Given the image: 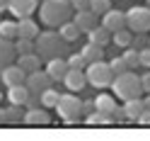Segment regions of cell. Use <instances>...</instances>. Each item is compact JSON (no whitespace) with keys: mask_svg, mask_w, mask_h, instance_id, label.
Wrapping results in <instances>:
<instances>
[{"mask_svg":"<svg viewBox=\"0 0 150 141\" xmlns=\"http://www.w3.org/2000/svg\"><path fill=\"white\" fill-rule=\"evenodd\" d=\"M80 107H82V100L75 97V92H65V95L58 97V105H56V115H58L65 124H75L80 117Z\"/></svg>","mask_w":150,"mask_h":141,"instance_id":"cell-5","label":"cell"},{"mask_svg":"<svg viewBox=\"0 0 150 141\" xmlns=\"http://www.w3.org/2000/svg\"><path fill=\"white\" fill-rule=\"evenodd\" d=\"M97 107H95V100H85V102H82V107H80V115H92V112H95Z\"/></svg>","mask_w":150,"mask_h":141,"instance_id":"cell-34","label":"cell"},{"mask_svg":"<svg viewBox=\"0 0 150 141\" xmlns=\"http://www.w3.org/2000/svg\"><path fill=\"white\" fill-rule=\"evenodd\" d=\"M36 34H39V27L32 17H22V20H17V37H27V39H36Z\"/></svg>","mask_w":150,"mask_h":141,"instance_id":"cell-18","label":"cell"},{"mask_svg":"<svg viewBox=\"0 0 150 141\" xmlns=\"http://www.w3.org/2000/svg\"><path fill=\"white\" fill-rule=\"evenodd\" d=\"M36 3H39V0H7V10L12 15H17V20H22V17H32L34 15Z\"/></svg>","mask_w":150,"mask_h":141,"instance_id":"cell-8","label":"cell"},{"mask_svg":"<svg viewBox=\"0 0 150 141\" xmlns=\"http://www.w3.org/2000/svg\"><path fill=\"white\" fill-rule=\"evenodd\" d=\"M65 61H68V68H78V71H85L87 68V61H85V56H82V51L80 54H70Z\"/></svg>","mask_w":150,"mask_h":141,"instance_id":"cell-30","label":"cell"},{"mask_svg":"<svg viewBox=\"0 0 150 141\" xmlns=\"http://www.w3.org/2000/svg\"><path fill=\"white\" fill-rule=\"evenodd\" d=\"M145 110L143 105V97H131V100H124V117L128 122H138L140 112Z\"/></svg>","mask_w":150,"mask_h":141,"instance_id":"cell-15","label":"cell"},{"mask_svg":"<svg viewBox=\"0 0 150 141\" xmlns=\"http://www.w3.org/2000/svg\"><path fill=\"white\" fill-rule=\"evenodd\" d=\"M82 56H85V61H87V63L102 61V59H104V46H99V44H92V42H87L85 46H82Z\"/></svg>","mask_w":150,"mask_h":141,"instance_id":"cell-23","label":"cell"},{"mask_svg":"<svg viewBox=\"0 0 150 141\" xmlns=\"http://www.w3.org/2000/svg\"><path fill=\"white\" fill-rule=\"evenodd\" d=\"M138 56H140V68H150V46L138 49Z\"/></svg>","mask_w":150,"mask_h":141,"instance_id":"cell-33","label":"cell"},{"mask_svg":"<svg viewBox=\"0 0 150 141\" xmlns=\"http://www.w3.org/2000/svg\"><path fill=\"white\" fill-rule=\"evenodd\" d=\"M140 85H143V92H150V68H148V73L140 76Z\"/></svg>","mask_w":150,"mask_h":141,"instance_id":"cell-36","label":"cell"},{"mask_svg":"<svg viewBox=\"0 0 150 141\" xmlns=\"http://www.w3.org/2000/svg\"><path fill=\"white\" fill-rule=\"evenodd\" d=\"M27 97H29V88H27L24 83H20V85H12V88H7V100H10L12 105H22V107H24Z\"/></svg>","mask_w":150,"mask_h":141,"instance_id":"cell-21","label":"cell"},{"mask_svg":"<svg viewBox=\"0 0 150 141\" xmlns=\"http://www.w3.org/2000/svg\"><path fill=\"white\" fill-rule=\"evenodd\" d=\"M109 66H111V71H114V76H119V73L128 71V66H126V61H124V56H116V59H111Z\"/></svg>","mask_w":150,"mask_h":141,"instance_id":"cell-32","label":"cell"},{"mask_svg":"<svg viewBox=\"0 0 150 141\" xmlns=\"http://www.w3.org/2000/svg\"><path fill=\"white\" fill-rule=\"evenodd\" d=\"M70 7H73V12L87 10V7H90V0H70Z\"/></svg>","mask_w":150,"mask_h":141,"instance_id":"cell-35","label":"cell"},{"mask_svg":"<svg viewBox=\"0 0 150 141\" xmlns=\"http://www.w3.org/2000/svg\"><path fill=\"white\" fill-rule=\"evenodd\" d=\"M126 27L133 34L138 32H150V7H131L126 12Z\"/></svg>","mask_w":150,"mask_h":141,"instance_id":"cell-6","label":"cell"},{"mask_svg":"<svg viewBox=\"0 0 150 141\" xmlns=\"http://www.w3.org/2000/svg\"><path fill=\"white\" fill-rule=\"evenodd\" d=\"M143 105H145V110H150V92H145V97H143Z\"/></svg>","mask_w":150,"mask_h":141,"instance_id":"cell-38","label":"cell"},{"mask_svg":"<svg viewBox=\"0 0 150 141\" xmlns=\"http://www.w3.org/2000/svg\"><path fill=\"white\" fill-rule=\"evenodd\" d=\"M15 42L12 39H5V37H0V71L5 68V66H10L12 59H15Z\"/></svg>","mask_w":150,"mask_h":141,"instance_id":"cell-16","label":"cell"},{"mask_svg":"<svg viewBox=\"0 0 150 141\" xmlns=\"http://www.w3.org/2000/svg\"><path fill=\"white\" fill-rule=\"evenodd\" d=\"M58 97H61V92L49 85V88L41 92V105H44L46 110H56V105H58Z\"/></svg>","mask_w":150,"mask_h":141,"instance_id":"cell-24","label":"cell"},{"mask_svg":"<svg viewBox=\"0 0 150 141\" xmlns=\"http://www.w3.org/2000/svg\"><path fill=\"white\" fill-rule=\"evenodd\" d=\"M97 17H99V15H95V12H92L90 7H87V10H78V12H75L73 22H75V24H78L80 29H82V34H87V32L92 29V27L97 24Z\"/></svg>","mask_w":150,"mask_h":141,"instance_id":"cell-14","label":"cell"},{"mask_svg":"<svg viewBox=\"0 0 150 141\" xmlns=\"http://www.w3.org/2000/svg\"><path fill=\"white\" fill-rule=\"evenodd\" d=\"M148 46H150V37H148Z\"/></svg>","mask_w":150,"mask_h":141,"instance_id":"cell-41","label":"cell"},{"mask_svg":"<svg viewBox=\"0 0 150 141\" xmlns=\"http://www.w3.org/2000/svg\"><path fill=\"white\" fill-rule=\"evenodd\" d=\"M0 78H3V83H5L7 88H12V85H20V83H24L27 73H24L17 63H10V66H5V68L0 71Z\"/></svg>","mask_w":150,"mask_h":141,"instance_id":"cell-11","label":"cell"},{"mask_svg":"<svg viewBox=\"0 0 150 141\" xmlns=\"http://www.w3.org/2000/svg\"><path fill=\"white\" fill-rule=\"evenodd\" d=\"M111 88H114V97H121V100L143 97L140 76H138V73H133V71H124V73H119V76H114Z\"/></svg>","mask_w":150,"mask_h":141,"instance_id":"cell-3","label":"cell"},{"mask_svg":"<svg viewBox=\"0 0 150 141\" xmlns=\"http://www.w3.org/2000/svg\"><path fill=\"white\" fill-rule=\"evenodd\" d=\"M0 124H5V110L0 107Z\"/></svg>","mask_w":150,"mask_h":141,"instance_id":"cell-39","label":"cell"},{"mask_svg":"<svg viewBox=\"0 0 150 141\" xmlns=\"http://www.w3.org/2000/svg\"><path fill=\"white\" fill-rule=\"evenodd\" d=\"M39 3H41V0H39Z\"/></svg>","mask_w":150,"mask_h":141,"instance_id":"cell-42","label":"cell"},{"mask_svg":"<svg viewBox=\"0 0 150 141\" xmlns=\"http://www.w3.org/2000/svg\"><path fill=\"white\" fill-rule=\"evenodd\" d=\"M111 42H114L116 46H121V49H126V46H131V42H133V32H131L128 27H124V29L111 34Z\"/></svg>","mask_w":150,"mask_h":141,"instance_id":"cell-25","label":"cell"},{"mask_svg":"<svg viewBox=\"0 0 150 141\" xmlns=\"http://www.w3.org/2000/svg\"><path fill=\"white\" fill-rule=\"evenodd\" d=\"M65 88H68L70 92H80L82 88L87 85V78H85V71H78V68H68V73H65Z\"/></svg>","mask_w":150,"mask_h":141,"instance_id":"cell-12","label":"cell"},{"mask_svg":"<svg viewBox=\"0 0 150 141\" xmlns=\"http://www.w3.org/2000/svg\"><path fill=\"white\" fill-rule=\"evenodd\" d=\"M95 107H97V112H102V115H114V110H116V100L111 97V95H107V92H102V95H97L95 97ZM114 119V117H111Z\"/></svg>","mask_w":150,"mask_h":141,"instance_id":"cell-20","label":"cell"},{"mask_svg":"<svg viewBox=\"0 0 150 141\" xmlns=\"http://www.w3.org/2000/svg\"><path fill=\"white\" fill-rule=\"evenodd\" d=\"M121 56H124L128 71H133V68H138V66H140V56H138V49H136V46H126V51L121 54Z\"/></svg>","mask_w":150,"mask_h":141,"instance_id":"cell-27","label":"cell"},{"mask_svg":"<svg viewBox=\"0 0 150 141\" xmlns=\"http://www.w3.org/2000/svg\"><path fill=\"white\" fill-rule=\"evenodd\" d=\"M0 37L5 39H17V20H3L0 22Z\"/></svg>","mask_w":150,"mask_h":141,"instance_id":"cell-28","label":"cell"},{"mask_svg":"<svg viewBox=\"0 0 150 141\" xmlns=\"http://www.w3.org/2000/svg\"><path fill=\"white\" fill-rule=\"evenodd\" d=\"M46 73L51 76V80H63L65 73H68V61L63 56H56V59L46 61Z\"/></svg>","mask_w":150,"mask_h":141,"instance_id":"cell-13","label":"cell"},{"mask_svg":"<svg viewBox=\"0 0 150 141\" xmlns=\"http://www.w3.org/2000/svg\"><path fill=\"white\" fill-rule=\"evenodd\" d=\"M34 44H36V54H39L44 61L68 54V42H65L58 32H39Z\"/></svg>","mask_w":150,"mask_h":141,"instance_id":"cell-2","label":"cell"},{"mask_svg":"<svg viewBox=\"0 0 150 141\" xmlns=\"http://www.w3.org/2000/svg\"><path fill=\"white\" fill-rule=\"evenodd\" d=\"M22 119H24V107L10 102V107L5 110V122H22Z\"/></svg>","mask_w":150,"mask_h":141,"instance_id":"cell-29","label":"cell"},{"mask_svg":"<svg viewBox=\"0 0 150 141\" xmlns=\"http://www.w3.org/2000/svg\"><path fill=\"white\" fill-rule=\"evenodd\" d=\"M24 124H29V127H46L51 122V117H49V112H46V107L44 105H39V107H32V110H24Z\"/></svg>","mask_w":150,"mask_h":141,"instance_id":"cell-9","label":"cell"},{"mask_svg":"<svg viewBox=\"0 0 150 141\" xmlns=\"http://www.w3.org/2000/svg\"><path fill=\"white\" fill-rule=\"evenodd\" d=\"M3 10H7V0H0V12Z\"/></svg>","mask_w":150,"mask_h":141,"instance_id":"cell-40","label":"cell"},{"mask_svg":"<svg viewBox=\"0 0 150 141\" xmlns=\"http://www.w3.org/2000/svg\"><path fill=\"white\" fill-rule=\"evenodd\" d=\"M138 124L150 127V110H143V112H140V117H138Z\"/></svg>","mask_w":150,"mask_h":141,"instance_id":"cell-37","label":"cell"},{"mask_svg":"<svg viewBox=\"0 0 150 141\" xmlns=\"http://www.w3.org/2000/svg\"><path fill=\"white\" fill-rule=\"evenodd\" d=\"M15 51H17V56H22V54H32V51H36V44H34V39L17 37V39H15Z\"/></svg>","mask_w":150,"mask_h":141,"instance_id":"cell-26","label":"cell"},{"mask_svg":"<svg viewBox=\"0 0 150 141\" xmlns=\"http://www.w3.org/2000/svg\"><path fill=\"white\" fill-rule=\"evenodd\" d=\"M87 37H90L92 44H99V46H107V44L111 42V32L107 29L104 24H95V27L87 32Z\"/></svg>","mask_w":150,"mask_h":141,"instance_id":"cell-19","label":"cell"},{"mask_svg":"<svg viewBox=\"0 0 150 141\" xmlns=\"http://www.w3.org/2000/svg\"><path fill=\"white\" fill-rule=\"evenodd\" d=\"M85 78H87V85H92V88H109L111 80H114V71L102 59V61H95V63H87Z\"/></svg>","mask_w":150,"mask_h":141,"instance_id":"cell-4","label":"cell"},{"mask_svg":"<svg viewBox=\"0 0 150 141\" xmlns=\"http://www.w3.org/2000/svg\"><path fill=\"white\" fill-rule=\"evenodd\" d=\"M90 10L102 17L107 10H111V0H90Z\"/></svg>","mask_w":150,"mask_h":141,"instance_id":"cell-31","label":"cell"},{"mask_svg":"<svg viewBox=\"0 0 150 141\" xmlns=\"http://www.w3.org/2000/svg\"><path fill=\"white\" fill-rule=\"evenodd\" d=\"M39 15H41V22L44 24L61 27L65 20H70V15H73L70 0H41Z\"/></svg>","mask_w":150,"mask_h":141,"instance_id":"cell-1","label":"cell"},{"mask_svg":"<svg viewBox=\"0 0 150 141\" xmlns=\"http://www.w3.org/2000/svg\"><path fill=\"white\" fill-rule=\"evenodd\" d=\"M17 66L24 71V73H32L36 68H41V56L32 51V54H22V56H17Z\"/></svg>","mask_w":150,"mask_h":141,"instance_id":"cell-17","label":"cell"},{"mask_svg":"<svg viewBox=\"0 0 150 141\" xmlns=\"http://www.w3.org/2000/svg\"><path fill=\"white\" fill-rule=\"evenodd\" d=\"M102 24H104L111 34L119 32V29H124V27H126V12H121V10H107L104 15H102Z\"/></svg>","mask_w":150,"mask_h":141,"instance_id":"cell-10","label":"cell"},{"mask_svg":"<svg viewBox=\"0 0 150 141\" xmlns=\"http://www.w3.org/2000/svg\"><path fill=\"white\" fill-rule=\"evenodd\" d=\"M58 34H61L63 39H65V42L70 44V42H78V39H80V34H82V29H80V27L75 24L73 20H65V22H63V24L58 27Z\"/></svg>","mask_w":150,"mask_h":141,"instance_id":"cell-22","label":"cell"},{"mask_svg":"<svg viewBox=\"0 0 150 141\" xmlns=\"http://www.w3.org/2000/svg\"><path fill=\"white\" fill-rule=\"evenodd\" d=\"M51 76L46 71H41V68H36V71H32V73H27V78H24V85L29 88V92H36V95H41V92L51 85Z\"/></svg>","mask_w":150,"mask_h":141,"instance_id":"cell-7","label":"cell"}]
</instances>
